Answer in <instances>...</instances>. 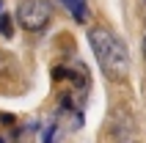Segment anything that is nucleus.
<instances>
[{"label":"nucleus","instance_id":"nucleus-1","mask_svg":"<svg viewBox=\"0 0 146 143\" xmlns=\"http://www.w3.org/2000/svg\"><path fill=\"white\" fill-rule=\"evenodd\" d=\"M88 44L91 52L97 58L99 69L108 80H116L121 83L130 74V52H127V44H124L116 33L105 30V28H94L88 30Z\"/></svg>","mask_w":146,"mask_h":143},{"label":"nucleus","instance_id":"nucleus-2","mask_svg":"<svg viewBox=\"0 0 146 143\" xmlns=\"http://www.w3.org/2000/svg\"><path fill=\"white\" fill-rule=\"evenodd\" d=\"M50 17H52V8L47 0H22L17 6V22L31 33L44 30L50 25Z\"/></svg>","mask_w":146,"mask_h":143},{"label":"nucleus","instance_id":"nucleus-3","mask_svg":"<svg viewBox=\"0 0 146 143\" xmlns=\"http://www.w3.org/2000/svg\"><path fill=\"white\" fill-rule=\"evenodd\" d=\"M69 14L74 17V22H88V0H61Z\"/></svg>","mask_w":146,"mask_h":143},{"label":"nucleus","instance_id":"nucleus-4","mask_svg":"<svg viewBox=\"0 0 146 143\" xmlns=\"http://www.w3.org/2000/svg\"><path fill=\"white\" fill-rule=\"evenodd\" d=\"M14 33V25H11V17L0 14V36H11Z\"/></svg>","mask_w":146,"mask_h":143},{"label":"nucleus","instance_id":"nucleus-5","mask_svg":"<svg viewBox=\"0 0 146 143\" xmlns=\"http://www.w3.org/2000/svg\"><path fill=\"white\" fill-rule=\"evenodd\" d=\"M143 58H146V33H143Z\"/></svg>","mask_w":146,"mask_h":143}]
</instances>
